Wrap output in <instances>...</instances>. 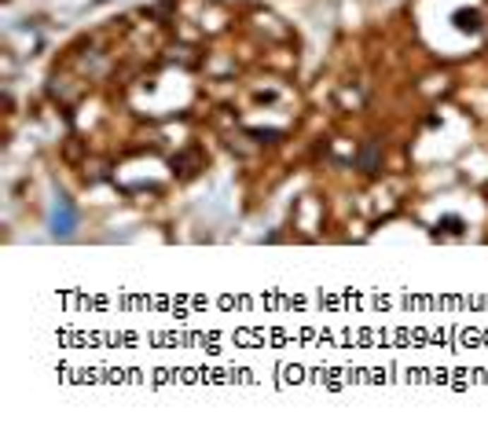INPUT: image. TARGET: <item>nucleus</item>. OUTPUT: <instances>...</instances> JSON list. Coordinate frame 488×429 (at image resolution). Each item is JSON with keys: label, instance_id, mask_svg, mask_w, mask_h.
Wrapping results in <instances>:
<instances>
[{"label": "nucleus", "instance_id": "1", "mask_svg": "<svg viewBox=\"0 0 488 429\" xmlns=\"http://www.w3.org/2000/svg\"><path fill=\"white\" fill-rule=\"evenodd\" d=\"M356 165H360L364 173H379V165H382V143L379 140H367L360 151H356Z\"/></svg>", "mask_w": 488, "mask_h": 429}, {"label": "nucleus", "instance_id": "2", "mask_svg": "<svg viewBox=\"0 0 488 429\" xmlns=\"http://www.w3.org/2000/svg\"><path fill=\"white\" fill-rule=\"evenodd\" d=\"M70 228H73V210L66 198H59V206H55V235H70Z\"/></svg>", "mask_w": 488, "mask_h": 429}, {"label": "nucleus", "instance_id": "3", "mask_svg": "<svg viewBox=\"0 0 488 429\" xmlns=\"http://www.w3.org/2000/svg\"><path fill=\"white\" fill-rule=\"evenodd\" d=\"M456 26H459L463 33H477V30H481V15L463 8V11H456Z\"/></svg>", "mask_w": 488, "mask_h": 429}, {"label": "nucleus", "instance_id": "4", "mask_svg": "<svg viewBox=\"0 0 488 429\" xmlns=\"http://www.w3.org/2000/svg\"><path fill=\"white\" fill-rule=\"evenodd\" d=\"M437 228H444V231H452V235H459V231H463V220H459V217H444V220L437 224Z\"/></svg>", "mask_w": 488, "mask_h": 429}]
</instances>
